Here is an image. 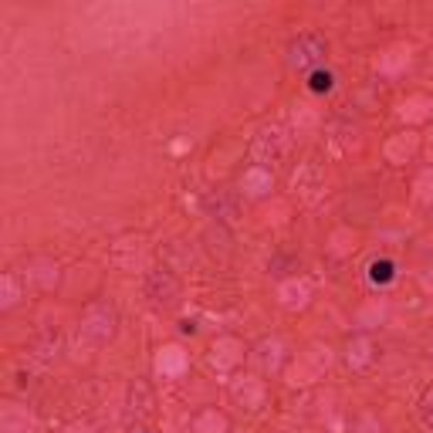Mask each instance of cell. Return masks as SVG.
Masks as SVG:
<instances>
[{
  "mask_svg": "<svg viewBox=\"0 0 433 433\" xmlns=\"http://www.w3.org/2000/svg\"><path fill=\"white\" fill-rule=\"evenodd\" d=\"M329 55V41L318 37V34H298L291 44H288V64L291 68H322V58Z\"/></svg>",
  "mask_w": 433,
  "mask_h": 433,
  "instance_id": "1",
  "label": "cell"
},
{
  "mask_svg": "<svg viewBox=\"0 0 433 433\" xmlns=\"http://www.w3.org/2000/svg\"><path fill=\"white\" fill-rule=\"evenodd\" d=\"M396 278V264L389 261V257H376L369 264V281L376 288H383V284H389V281Z\"/></svg>",
  "mask_w": 433,
  "mask_h": 433,
  "instance_id": "2",
  "label": "cell"
},
{
  "mask_svg": "<svg viewBox=\"0 0 433 433\" xmlns=\"http://www.w3.org/2000/svg\"><path fill=\"white\" fill-rule=\"evenodd\" d=\"M308 89L315 95H329L335 89V75L329 68H315V71H308Z\"/></svg>",
  "mask_w": 433,
  "mask_h": 433,
  "instance_id": "3",
  "label": "cell"
},
{
  "mask_svg": "<svg viewBox=\"0 0 433 433\" xmlns=\"http://www.w3.org/2000/svg\"><path fill=\"white\" fill-rule=\"evenodd\" d=\"M423 420H427V427H433V389L427 393V400H423Z\"/></svg>",
  "mask_w": 433,
  "mask_h": 433,
  "instance_id": "4",
  "label": "cell"
}]
</instances>
